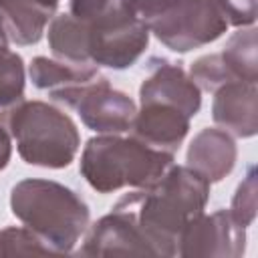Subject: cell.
Here are the masks:
<instances>
[{
  "label": "cell",
  "mask_w": 258,
  "mask_h": 258,
  "mask_svg": "<svg viewBox=\"0 0 258 258\" xmlns=\"http://www.w3.org/2000/svg\"><path fill=\"white\" fill-rule=\"evenodd\" d=\"M208 200L210 181L187 165H169L153 185L125 194L119 204L133 212L155 256H175L181 230L204 212Z\"/></svg>",
  "instance_id": "obj_1"
},
{
  "label": "cell",
  "mask_w": 258,
  "mask_h": 258,
  "mask_svg": "<svg viewBox=\"0 0 258 258\" xmlns=\"http://www.w3.org/2000/svg\"><path fill=\"white\" fill-rule=\"evenodd\" d=\"M12 214L30 228L54 254H69L89 228V206L71 187L28 177L10 191Z\"/></svg>",
  "instance_id": "obj_2"
},
{
  "label": "cell",
  "mask_w": 258,
  "mask_h": 258,
  "mask_svg": "<svg viewBox=\"0 0 258 258\" xmlns=\"http://www.w3.org/2000/svg\"><path fill=\"white\" fill-rule=\"evenodd\" d=\"M169 165H173V153L155 149L137 137L97 135L87 141L79 169L93 189L111 194L121 187H149Z\"/></svg>",
  "instance_id": "obj_3"
},
{
  "label": "cell",
  "mask_w": 258,
  "mask_h": 258,
  "mask_svg": "<svg viewBox=\"0 0 258 258\" xmlns=\"http://www.w3.org/2000/svg\"><path fill=\"white\" fill-rule=\"evenodd\" d=\"M6 125L18 155L28 165L62 169L75 159L81 145L75 121L44 101H22L6 115Z\"/></svg>",
  "instance_id": "obj_4"
},
{
  "label": "cell",
  "mask_w": 258,
  "mask_h": 258,
  "mask_svg": "<svg viewBox=\"0 0 258 258\" xmlns=\"http://www.w3.org/2000/svg\"><path fill=\"white\" fill-rule=\"evenodd\" d=\"M145 24L173 52L202 48L218 40L228 28L216 0H161Z\"/></svg>",
  "instance_id": "obj_5"
},
{
  "label": "cell",
  "mask_w": 258,
  "mask_h": 258,
  "mask_svg": "<svg viewBox=\"0 0 258 258\" xmlns=\"http://www.w3.org/2000/svg\"><path fill=\"white\" fill-rule=\"evenodd\" d=\"M89 60L95 67L123 71L133 67L149 44V28L117 2L103 16L85 22Z\"/></svg>",
  "instance_id": "obj_6"
},
{
  "label": "cell",
  "mask_w": 258,
  "mask_h": 258,
  "mask_svg": "<svg viewBox=\"0 0 258 258\" xmlns=\"http://www.w3.org/2000/svg\"><path fill=\"white\" fill-rule=\"evenodd\" d=\"M50 99L75 109L81 121L99 135H121L129 131L137 113L135 101L127 93L113 89L105 77L56 93Z\"/></svg>",
  "instance_id": "obj_7"
},
{
  "label": "cell",
  "mask_w": 258,
  "mask_h": 258,
  "mask_svg": "<svg viewBox=\"0 0 258 258\" xmlns=\"http://www.w3.org/2000/svg\"><path fill=\"white\" fill-rule=\"evenodd\" d=\"M246 250V228L238 226L230 212L198 214L187 222L177 240L179 256L238 258Z\"/></svg>",
  "instance_id": "obj_8"
},
{
  "label": "cell",
  "mask_w": 258,
  "mask_h": 258,
  "mask_svg": "<svg viewBox=\"0 0 258 258\" xmlns=\"http://www.w3.org/2000/svg\"><path fill=\"white\" fill-rule=\"evenodd\" d=\"M81 256H155L145 232L133 212L119 202L113 210L97 220L79 252Z\"/></svg>",
  "instance_id": "obj_9"
},
{
  "label": "cell",
  "mask_w": 258,
  "mask_h": 258,
  "mask_svg": "<svg viewBox=\"0 0 258 258\" xmlns=\"http://www.w3.org/2000/svg\"><path fill=\"white\" fill-rule=\"evenodd\" d=\"M139 101L173 105L191 119L202 107V91L179 64L153 58L151 75L139 87Z\"/></svg>",
  "instance_id": "obj_10"
},
{
  "label": "cell",
  "mask_w": 258,
  "mask_h": 258,
  "mask_svg": "<svg viewBox=\"0 0 258 258\" xmlns=\"http://www.w3.org/2000/svg\"><path fill=\"white\" fill-rule=\"evenodd\" d=\"M212 117L216 125L234 137H254L258 131V91L256 83L230 81L214 91Z\"/></svg>",
  "instance_id": "obj_11"
},
{
  "label": "cell",
  "mask_w": 258,
  "mask_h": 258,
  "mask_svg": "<svg viewBox=\"0 0 258 258\" xmlns=\"http://www.w3.org/2000/svg\"><path fill=\"white\" fill-rule=\"evenodd\" d=\"M133 137L143 143L175 153L189 131V117L173 105L165 103H141V109L133 119Z\"/></svg>",
  "instance_id": "obj_12"
},
{
  "label": "cell",
  "mask_w": 258,
  "mask_h": 258,
  "mask_svg": "<svg viewBox=\"0 0 258 258\" xmlns=\"http://www.w3.org/2000/svg\"><path fill=\"white\" fill-rule=\"evenodd\" d=\"M236 155L238 149L228 131L206 127L191 139L185 155V165L206 181L216 183L234 169Z\"/></svg>",
  "instance_id": "obj_13"
},
{
  "label": "cell",
  "mask_w": 258,
  "mask_h": 258,
  "mask_svg": "<svg viewBox=\"0 0 258 258\" xmlns=\"http://www.w3.org/2000/svg\"><path fill=\"white\" fill-rule=\"evenodd\" d=\"M58 0H0V18L8 40L36 44L56 12Z\"/></svg>",
  "instance_id": "obj_14"
},
{
  "label": "cell",
  "mask_w": 258,
  "mask_h": 258,
  "mask_svg": "<svg viewBox=\"0 0 258 258\" xmlns=\"http://www.w3.org/2000/svg\"><path fill=\"white\" fill-rule=\"evenodd\" d=\"M28 75L36 89L48 91V95L52 97L67 89H75L95 81L99 77V67L75 64V62H64L48 56H36L28 67Z\"/></svg>",
  "instance_id": "obj_15"
},
{
  "label": "cell",
  "mask_w": 258,
  "mask_h": 258,
  "mask_svg": "<svg viewBox=\"0 0 258 258\" xmlns=\"http://www.w3.org/2000/svg\"><path fill=\"white\" fill-rule=\"evenodd\" d=\"M48 46L54 58L75 64H93L89 60L87 24L69 12L52 16L48 24Z\"/></svg>",
  "instance_id": "obj_16"
},
{
  "label": "cell",
  "mask_w": 258,
  "mask_h": 258,
  "mask_svg": "<svg viewBox=\"0 0 258 258\" xmlns=\"http://www.w3.org/2000/svg\"><path fill=\"white\" fill-rule=\"evenodd\" d=\"M226 71L234 81L256 83L258 58H256V28H246L230 36L224 50L218 52Z\"/></svg>",
  "instance_id": "obj_17"
},
{
  "label": "cell",
  "mask_w": 258,
  "mask_h": 258,
  "mask_svg": "<svg viewBox=\"0 0 258 258\" xmlns=\"http://www.w3.org/2000/svg\"><path fill=\"white\" fill-rule=\"evenodd\" d=\"M24 60L18 52L0 46V117L24 101Z\"/></svg>",
  "instance_id": "obj_18"
},
{
  "label": "cell",
  "mask_w": 258,
  "mask_h": 258,
  "mask_svg": "<svg viewBox=\"0 0 258 258\" xmlns=\"http://www.w3.org/2000/svg\"><path fill=\"white\" fill-rule=\"evenodd\" d=\"M54 254L30 228H4L0 230V256H46Z\"/></svg>",
  "instance_id": "obj_19"
},
{
  "label": "cell",
  "mask_w": 258,
  "mask_h": 258,
  "mask_svg": "<svg viewBox=\"0 0 258 258\" xmlns=\"http://www.w3.org/2000/svg\"><path fill=\"white\" fill-rule=\"evenodd\" d=\"M189 77L200 87V91H210V93H214L222 85L234 81L230 77V73L226 71L220 54H206V56H200L198 60H194L189 67Z\"/></svg>",
  "instance_id": "obj_20"
},
{
  "label": "cell",
  "mask_w": 258,
  "mask_h": 258,
  "mask_svg": "<svg viewBox=\"0 0 258 258\" xmlns=\"http://www.w3.org/2000/svg\"><path fill=\"white\" fill-rule=\"evenodd\" d=\"M228 212L234 218V222L242 228H248L254 222L256 218V171L254 167L248 169L246 177L238 185Z\"/></svg>",
  "instance_id": "obj_21"
},
{
  "label": "cell",
  "mask_w": 258,
  "mask_h": 258,
  "mask_svg": "<svg viewBox=\"0 0 258 258\" xmlns=\"http://www.w3.org/2000/svg\"><path fill=\"white\" fill-rule=\"evenodd\" d=\"M228 26H252L256 20V0H216Z\"/></svg>",
  "instance_id": "obj_22"
},
{
  "label": "cell",
  "mask_w": 258,
  "mask_h": 258,
  "mask_svg": "<svg viewBox=\"0 0 258 258\" xmlns=\"http://www.w3.org/2000/svg\"><path fill=\"white\" fill-rule=\"evenodd\" d=\"M119 0H69V14L81 22H91L111 10Z\"/></svg>",
  "instance_id": "obj_23"
},
{
  "label": "cell",
  "mask_w": 258,
  "mask_h": 258,
  "mask_svg": "<svg viewBox=\"0 0 258 258\" xmlns=\"http://www.w3.org/2000/svg\"><path fill=\"white\" fill-rule=\"evenodd\" d=\"M10 155H12V135L8 131L6 119L0 117V171L8 165Z\"/></svg>",
  "instance_id": "obj_24"
},
{
  "label": "cell",
  "mask_w": 258,
  "mask_h": 258,
  "mask_svg": "<svg viewBox=\"0 0 258 258\" xmlns=\"http://www.w3.org/2000/svg\"><path fill=\"white\" fill-rule=\"evenodd\" d=\"M6 42H8V36H6V30H4L2 18H0V46H6Z\"/></svg>",
  "instance_id": "obj_25"
}]
</instances>
